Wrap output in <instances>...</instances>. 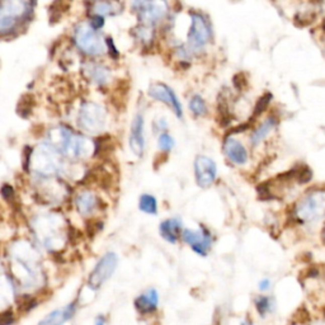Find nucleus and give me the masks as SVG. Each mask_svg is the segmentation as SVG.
Masks as SVG:
<instances>
[{
    "instance_id": "nucleus-1",
    "label": "nucleus",
    "mask_w": 325,
    "mask_h": 325,
    "mask_svg": "<svg viewBox=\"0 0 325 325\" xmlns=\"http://www.w3.org/2000/svg\"><path fill=\"white\" fill-rule=\"evenodd\" d=\"M293 216L301 224H314L325 216V189H312L300 198L293 208Z\"/></svg>"
},
{
    "instance_id": "nucleus-2",
    "label": "nucleus",
    "mask_w": 325,
    "mask_h": 325,
    "mask_svg": "<svg viewBox=\"0 0 325 325\" xmlns=\"http://www.w3.org/2000/svg\"><path fill=\"white\" fill-rule=\"evenodd\" d=\"M30 12V0H0V35L12 32Z\"/></svg>"
},
{
    "instance_id": "nucleus-3",
    "label": "nucleus",
    "mask_w": 325,
    "mask_h": 325,
    "mask_svg": "<svg viewBox=\"0 0 325 325\" xmlns=\"http://www.w3.org/2000/svg\"><path fill=\"white\" fill-rule=\"evenodd\" d=\"M132 9L142 24L152 26L168 13L166 0H132Z\"/></svg>"
},
{
    "instance_id": "nucleus-4",
    "label": "nucleus",
    "mask_w": 325,
    "mask_h": 325,
    "mask_svg": "<svg viewBox=\"0 0 325 325\" xmlns=\"http://www.w3.org/2000/svg\"><path fill=\"white\" fill-rule=\"evenodd\" d=\"M118 266V256L113 252H108L104 254L98 263L96 264L94 269L89 275L88 278V286L92 290L97 291L112 277L115 273L116 268Z\"/></svg>"
},
{
    "instance_id": "nucleus-5",
    "label": "nucleus",
    "mask_w": 325,
    "mask_h": 325,
    "mask_svg": "<svg viewBox=\"0 0 325 325\" xmlns=\"http://www.w3.org/2000/svg\"><path fill=\"white\" fill-rule=\"evenodd\" d=\"M75 43L83 52L88 55H101L104 51L103 40L97 31L88 23H80L75 30Z\"/></svg>"
},
{
    "instance_id": "nucleus-6",
    "label": "nucleus",
    "mask_w": 325,
    "mask_h": 325,
    "mask_svg": "<svg viewBox=\"0 0 325 325\" xmlns=\"http://www.w3.org/2000/svg\"><path fill=\"white\" fill-rule=\"evenodd\" d=\"M187 48L192 53L202 50L210 41V28L207 22L201 14L193 13L191 16V27L187 35Z\"/></svg>"
},
{
    "instance_id": "nucleus-7",
    "label": "nucleus",
    "mask_w": 325,
    "mask_h": 325,
    "mask_svg": "<svg viewBox=\"0 0 325 325\" xmlns=\"http://www.w3.org/2000/svg\"><path fill=\"white\" fill-rule=\"evenodd\" d=\"M79 125L87 132H99L106 125V111L99 104L84 103L80 108Z\"/></svg>"
},
{
    "instance_id": "nucleus-8",
    "label": "nucleus",
    "mask_w": 325,
    "mask_h": 325,
    "mask_svg": "<svg viewBox=\"0 0 325 325\" xmlns=\"http://www.w3.org/2000/svg\"><path fill=\"white\" fill-rule=\"evenodd\" d=\"M195 181L200 188L207 189L213 186L217 179V166L215 160L206 155H197L193 161Z\"/></svg>"
},
{
    "instance_id": "nucleus-9",
    "label": "nucleus",
    "mask_w": 325,
    "mask_h": 325,
    "mask_svg": "<svg viewBox=\"0 0 325 325\" xmlns=\"http://www.w3.org/2000/svg\"><path fill=\"white\" fill-rule=\"evenodd\" d=\"M181 236L187 246L201 257H207L212 248L213 240L207 229H183Z\"/></svg>"
},
{
    "instance_id": "nucleus-10",
    "label": "nucleus",
    "mask_w": 325,
    "mask_h": 325,
    "mask_svg": "<svg viewBox=\"0 0 325 325\" xmlns=\"http://www.w3.org/2000/svg\"><path fill=\"white\" fill-rule=\"evenodd\" d=\"M152 99L157 102H161L166 106H168L174 115L178 118H183V108L179 102L178 97L176 96L173 89L168 87L164 83H154L149 87V92H147Z\"/></svg>"
},
{
    "instance_id": "nucleus-11",
    "label": "nucleus",
    "mask_w": 325,
    "mask_h": 325,
    "mask_svg": "<svg viewBox=\"0 0 325 325\" xmlns=\"http://www.w3.org/2000/svg\"><path fill=\"white\" fill-rule=\"evenodd\" d=\"M222 151L225 157L235 167H244L249 161V152L240 140L235 139L231 135L225 137L222 144Z\"/></svg>"
},
{
    "instance_id": "nucleus-12",
    "label": "nucleus",
    "mask_w": 325,
    "mask_h": 325,
    "mask_svg": "<svg viewBox=\"0 0 325 325\" xmlns=\"http://www.w3.org/2000/svg\"><path fill=\"white\" fill-rule=\"evenodd\" d=\"M145 120L141 113L133 117L130 130V149L137 157H141L145 152Z\"/></svg>"
},
{
    "instance_id": "nucleus-13",
    "label": "nucleus",
    "mask_w": 325,
    "mask_h": 325,
    "mask_svg": "<svg viewBox=\"0 0 325 325\" xmlns=\"http://www.w3.org/2000/svg\"><path fill=\"white\" fill-rule=\"evenodd\" d=\"M133 305L140 314H152L159 307V292L155 288H149L137 296Z\"/></svg>"
},
{
    "instance_id": "nucleus-14",
    "label": "nucleus",
    "mask_w": 325,
    "mask_h": 325,
    "mask_svg": "<svg viewBox=\"0 0 325 325\" xmlns=\"http://www.w3.org/2000/svg\"><path fill=\"white\" fill-rule=\"evenodd\" d=\"M182 230H183V224H182V220L179 217H171V219L161 221L159 225L160 236L171 244L178 242Z\"/></svg>"
},
{
    "instance_id": "nucleus-15",
    "label": "nucleus",
    "mask_w": 325,
    "mask_h": 325,
    "mask_svg": "<svg viewBox=\"0 0 325 325\" xmlns=\"http://www.w3.org/2000/svg\"><path fill=\"white\" fill-rule=\"evenodd\" d=\"M75 311H76V305L75 302L67 304L66 306L61 307V309L53 310L52 312L46 315L38 325H64L65 322L69 321L72 316H74Z\"/></svg>"
},
{
    "instance_id": "nucleus-16",
    "label": "nucleus",
    "mask_w": 325,
    "mask_h": 325,
    "mask_svg": "<svg viewBox=\"0 0 325 325\" xmlns=\"http://www.w3.org/2000/svg\"><path fill=\"white\" fill-rule=\"evenodd\" d=\"M277 123H278L277 118L273 117V116L266 118V120H264L263 122H262L261 125L253 131V133H252V136H251L252 146L256 147L258 146V145H261L262 142H263L264 140H266L267 137L273 132V130L276 128Z\"/></svg>"
},
{
    "instance_id": "nucleus-17",
    "label": "nucleus",
    "mask_w": 325,
    "mask_h": 325,
    "mask_svg": "<svg viewBox=\"0 0 325 325\" xmlns=\"http://www.w3.org/2000/svg\"><path fill=\"white\" fill-rule=\"evenodd\" d=\"M87 74L89 75L93 83L99 84V86H103V84H107L110 82V70L104 67L103 65L98 64H89L86 69Z\"/></svg>"
},
{
    "instance_id": "nucleus-18",
    "label": "nucleus",
    "mask_w": 325,
    "mask_h": 325,
    "mask_svg": "<svg viewBox=\"0 0 325 325\" xmlns=\"http://www.w3.org/2000/svg\"><path fill=\"white\" fill-rule=\"evenodd\" d=\"M76 206L77 210L80 211V213L89 215V213L93 212L97 208V206H98V198L94 195H92V193L84 192L77 196Z\"/></svg>"
},
{
    "instance_id": "nucleus-19",
    "label": "nucleus",
    "mask_w": 325,
    "mask_h": 325,
    "mask_svg": "<svg viewBox=\"0 0 325 325\" xmlns=\"http://www.w3.org/2000/svg\"><path fill=\"white\" fill-rule=\"evenodd\" d=\"M254 306H256L257 312L262 317L267 316L268 314L275 311V301H273L272 297L266 295L257 296L256 299H254Z\"/></svg>"
},
{
    "instance_id": "nucleus-20",
    "label": "nucleus",
    "mask_w": 325,
    "mask_h": 325,
    "mask_svg": "<svg viewBox=\"0 0 325 325\" xmlns=\"http://www.w3.org/2000/svg\"><path fill=\"white\" fill-rule=\"evenodd\" d=\"M71 4L72 0H55L52 6L50 7V22H52V23L59 22L62 14L69 11Z\"/></svg>"
},
{
    "instance_id": "nucleus-21",
    "label": "nucleus",
    "mask_w": 325,
    "mask_h": 325,
    "mask_svg": "<svg viewBox=\"0 0 325 325\" xmlns=\"http://www.w3.org/2000/svg\"><path fill=\"white\" fill-rule=\"evenodd\" d=\"M139 208L141 212L146 215H156L157 213V200L155 196L150 193H144L139 198Z\"/></svg>"
},
{
    "instance_id": "nucleus-22",
    "label": "nucleus",
    "mask_w": 325,
    "mask_h": 325,
    "mask_svg": "<svg viewBox=\"0 0 325 325\" xmlns=\"http://www.w3.org/2000/svg\"><path fill=\"white\" fill-rule=\"evenodd\" d=\"M120 7L116 2L112 0H99L96 4V12L99 16H113L120 12Z\"/></svg>"
},
{
    "instance_id": "nucleus-23",
    "label": "nucleus",
    "mask_w": 325,
    "mask_h": 325,
    "mask_svg": "<svg viewBox=\"0 0 325 325\" xmlns=\"http://www.w3.org/2000/svg\"><path fill=\"white\" fill-rule=\"evenodd\" d=\"M189 110L196 117H203L207 115V106H206L205 99L198 94L193 96L189 101Z\"/></svg>"
},
{
    "instance_id": "nucleus-24",
    "label": "nucleus",
    "mask_w": 325,
    "mask_h": 325,
    "mask_svg": "<svg viewBox=\"0 0 325 325\" xmlns=\"http://www.w3.org/2000/svg\"><path fill=\"white\" fill-rule=\"evenodd\" d=\"M176 146V140L172 136L171 133L168 132H161L159 133V137H157V147L161 152L164 154H169L172 150Z\"/></svg>"
},
{
    "instance_id": "nucleus-25",
    "label": "nucleus",
    "mask_w": 325,
    "mask_h": 325,
    "mask_svg": "<svg viewBox=\"0 0 325 325\" xmlns=\"http://www.w3.org/2000/svg\"><path fill=\"white\" fill-rule=\"evenodd\" d=\"M271 101H272V94L264 93L263 96L257 101L256 107H254V110H253V115H252V120H256V118H258L259 116L263 115V113L267 111V108H268L269 104H271Z\"/></svg>"
},
{
    "instance_id": "nucleus-26",
    "label": "nucleus",
    "mask_w": 325,
    "mask_h": 325,
    "mask_svg": "<svg viewBox=\"0 0 325 325\" xmlns=\"http://www.w3.org/2000/svg\"><path fill=\"white\" fill-rule=\"evenodd\" d=\"M33 106H35V97L32 94H24L21 101H19V115L23 116V117H27V116L32 112Z\"/></svg>"
},
{
    "instance_id": "nucleus-27",
    "label": "nucleus",
    "mask_w": 325,
    "mask_h": 325,
    "mask_svg": "<svg viewBox=\"0 0 325 325\" xmlns=\"http://www.w3.org/2000/svg\"><path fill=\"white\" fill-rule=\"evenodd\" d=\"M135 35H136V38L139 41L144 43H150L154 38V32L151 30V26H147V24H141L135 30Z\"/></svg>"
},
{
    "instance_id": "nucleus-28",
    "label": "nucleus",
    "mask_w": 325,
    "mask_h": 325,
    "mask_svg": "<svg viewBox=\"0 0 325 325\" xmlns=\"http://www.w3.org/2000/svg\"><path fill=\"white\" fill-rule=\"evenodd\" d=\"M232 84H234L235 89L239 92H244L248 89L249 87V77L246 72H237V74L234 75L232 77Z\"/></svg>"
},
{
    "instance_id": "nucleus-29",
    "label": "nucleus",
    "mask_w": 325,
    "mask_h": 325,
    "mask_svg": "<svg viewBox=\"0 0 325 325\" xmlns=\"http://www.w3.org/2000/svg\"><path fill=\"white\" fill-rule=\"evenodd\" d=\"M14 322V316L11 311L0 314V325H11Z\"/></svg>"
},
{
    "instance_id": "nucleus-30",
    "label": "nucleus",
    "mask_w": 325,
    "mask_h": 325,
    "mask_svg": "<svg viewBox=\"0 0 325 325\" xmlns=\"http://www.w3.org/2000/svg\"><path fill=\"white\" fill-rule=\"evenodd\" d=\"M271 285H272V282H271L269 278H263V280H261L258 282V288L262 292H266V291H268L271 288Z\"/></svg>"
},
{
    "instance_id": "nucleus-31",
    "label": "nucleus",
    "mask_w": 325,
    "mask_h": 325,
    "mask_svg": "<svg viewBox=\"0 0 325 325\" xmlns=\"http://www.w3.org/2000/svg\"><path fill=\"white\" fill-rule=\"evenodd\" d=\"M156 123H157V131H159L160 133L167 132V130H168V127H169V123L166 118L164 117L159 118V120L156 121Z\"/></svg>"
},
{
    "instance_id": "nucleus-32",
    "label": "nucleus",
    "mask_w": 325,
    "mask_h": 325,
    "mask_svg": "<svg viewBox=\"0 0 325 325\" xmlns=\"http://www.w3.org/2000/svg\"><path fill=\"white\" fill-rule=\"evenodd\" d=\"M103 17L99 16V14H97L96 17H93V21H92V24L91 26L93 27L94 30H98V28H101V27H103Z\"/></svg>"
},
{
    "instance_id": "nucleus-33",
    "label": "nucleus",
    "mask_w": 325,
    "mask_h": 325,
    "mask_svg": "<svg viewBox=\"0 0 325 325\" xmlns=\"http://www.w3.org/2000/svg\"><path fill=\"white\" fill-rule=\"evenodd\" d=\"M2 195H3L4 198H7V200H9V198H11V196L14 195L13 187L8 186V184H6V186H3V188H2Z\"/></svg>"
},
{
    "instance_id": "nucleus-34",
    "label": "nucleus",
    "mask_w": 325,
    "mask_h": 325,
    "mask_svg": "<svg viewBox=\"0 0 325 325\" xmlns=\"http://www.w3.org/2000/svg\"><path fill=\"white\" fill-rule=\"evenodd\" d=\"M94 325H106V319H104V316H98L96 319V322H94Z\"/></svg>"
},
{
    "instance_id": "nucleus-35",
    "label": "nucleus",
    "mask_w": 325,
    "mask_h": 325,
    "mask_svg": "<svg viewBox=\"0 0 325 325\" xmlns=\"http://www.w3.org/2000/svg\"><path fill=\"white\" fill-rule=\"evenodd\" d=\"M240 325H256L253 321H251V320H244V321H241V324Z\"/></svg>"
},
{
    "instance_id": "nucleus-36",
    "label": "nucleus",
    "mask_w": 325,
    "mask_h": 325,
    "mask_svg": "<svg viewBox=\"0 0 325 325\" xmlns=\"http://www.w3.org/2000/svg\"><path fill=\"white\" fill-rule=\"evenodd\" d=\"M322 237H324V241H325V229H324V232H322Z\"/></svg>"
},
{
    "instance_id": "nucleus-37",
    "label": "nucleus",
    "mask_w": 325,
    "mask_h": 325,
    "mask_svg": "<svg viewBox=\"0 0 325 325\" xmlns=\"http://www.w3.org/2000/svg\"><path fill=\"white\" fill-rule=\"evenodd\" d=\"M293 325H297V324H293Z\"/></svg>"
}]
</instances>
